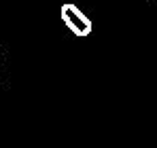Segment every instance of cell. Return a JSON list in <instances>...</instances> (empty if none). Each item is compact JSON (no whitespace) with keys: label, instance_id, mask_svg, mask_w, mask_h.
Wrapping results in <instances>:
<instances>
[{"label":"cell","instance_id":"obj_1","mask_svg":"<svg viewBox=\"0 0 157 148\" xmlns=\"http://www.w3.org/2000/svg\"><path fill=\"white\" fill-rule=\"evenodd\" d=\"M62 21L70 28V32H75L77 36H87L91 32V21L89 17L75 4H64L62 6Z\"/></svg>","mask_w":157,"mask_h":148},{"label":"cell","instance_id":"obj_2","mask_svg":"<svg viewBox=\"0 0 157 148\" xmlns=\"http://www.w3.org/2000/svg\"><path fill=\"white\" fill-rule=\"evenodd\" d=\"M0 74H2V57H0Z\"/></svg>","mask_w":157,"mask_h":148}]
</instances>
